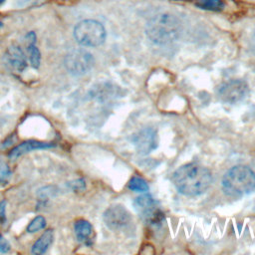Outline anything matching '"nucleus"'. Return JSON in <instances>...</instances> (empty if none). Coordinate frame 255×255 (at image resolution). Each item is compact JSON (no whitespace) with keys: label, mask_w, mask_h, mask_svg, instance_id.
I'll return each instance as SVG.
<instances>
[{"label":"nucleus","mask_w":255,"mask_h":255,"mask_svg":"<svg viewBox=\"0 0 255 255\" xmlns=\"http://www.w3.org/2000/svg\"><path fill=\"white\" fill-rule=\"evenodd\" d=\"M172 182L183 195L197 196L204 193L212 182L210 170L199 163H186L178 167L171 176Z\"/></svg>","instance_id":"obj_1"},{"label":"nucleus","mask_w":255,"mask_h":255,"mask_svg":"<svg viewBox=\"0 0 255 255\" xmlns=\"http://www.w3.org/2000/svg\"><path fill=\"white\" fill-rule=\"evenodd\" d=\"M224 193L232 198H241L255 189V173L243 164L232 166L222 178Z\"/></svg>","instance_id":"obj_3"},{"label":"nucleus","mask_w":255,"mask_h":255,"mask_svg":"<svg viewBox=\"0 0 255 255\" xmlns=\"http://www.w3.org/2000/svg\"><path fill=\"white\" fill-rule=\"evenodd\" d=\"M94 65V58L91 53L83 49L73 50L65 58L67 70L75 76H82L88 73Z\"/></svg>","instance_id":"obj_7"},{"label":"nucleus","mask_w":255,"mask_h":255,"mask_svg":"<svg viewBox=\"0 0 255 255\" xmlns=\"http://www.w3.org/2000/svg\"><path fill=\"white\" fill-rule=\"evenodd\" d=\"M4 1H5V0H0V4H2V3H4Z\"/></svg>","instance_id":"obj_21"},{"label":"nucleus","mask_w":255,"mask_h":255,"mask_svg":"<svg viewBox=\"0 0 255 255\" xmlns=\"http://www.w3.org/2000/svg\"><path fill=\"white\" fill-rule=\"evenodd\" d=\"M11 174L12 172L9 165L6 162L0 160V182H7L11 177Z\"/></svg>","instance_id":"obj_18"},{"label":"nucleus","mask_w":255,"mask_h":255,"mask_svg":"<svg viewBox=\"0 0 255 255\" xmlns=\"http://www.w3.org/2000/svg\"><path fill=\"white\" fill-rule=\"evenodd\" d=\"M74 228H75V233H76L77 239L81 243H83L87 246L92 245V243L94 241L95 234H94L93 226L89 221L80 219L75 222Z\"/></svg>","instance_id":"obj_12"},{"label":"nucleus","mask_w":255,"mask_h":255,"mask_svg":"<svg viewBox=\"0 0 255 255\" xmlns=\"http://www.w3.org/2000/svg\"><path fill=\"white\" fill-rule=\"evenodd\" d=\"M54 238V232L52 229H48L46 230L39 238L38 240L34 243V245L32 246L31 252L32 254L35 255H39V254H43L46 252V250L49 248V246L51 245L52 241Z\"/></svg>","instance_id":"obj_13"},{"label":"nucleus","mask_w":255,"mask_h":255,"mask_svg":"<svg viewBox=\"0 0 255 255\" xmlns=\"http://www.w3.org/2000/svg\"><path fill=\"white\" fill-rule=\"evenodd\" d=\"M46 226V219L39 215V216H36L30 223L29 225L27 226V231L29 233H33V232H37V231H40L42 229H44Z\"/></svg>","instance_id":"obj_17"},{"label":"nucleus","mask_w":255,"mask_h":255,"mask_svg":"<svg viewBox=\"0 0 255 255\" xmlns=\"http://www.w3.org/2000/svg\"><path fill=\"white\" fill-rule=\"evenodd\" d=\"M27 50L29 53V60L32 67L37 69L40 66V62H41V54L39 49L36 47L35 43H33V44L27 45Z\"/></svg>","instance_id":"obj_16"},{"label":"nucleus","mask_w":255,"mask_h":255,"mask_svg":"<svg viewBox=\"0 0 255 255\" xmlns=\"http://www.w3.org/2000/svg\"><path fill=\"white\" fill-rule=\"evenodd\" d=\"M76 41L86 47H97L106 39L105 27L96 20H84L79 22L74 29Z\"/></svg>","instance_id":"obj_4"},{"label":"nucleus","mask_w":255,"mask_h":255,"mask_svg":"<svg viewBox=\"0 0 255 255\" xmlns=\"http://www.w3.org/2000/svg\"><path fill=\"white\" fill-rule=\"evenodd\" d=\"M249 92L248 85L243 80H230L223 83L217 91L218 99L228 105H234L245 99Z\"/></svg>","instance_id":"obj_5"},{"label":"nucleus","mask_w":255,"mask_h":255,"mask_svg":"<svg viewBox=\"0 0 255 255\" xmlns=\"http://www.w3.org/2000/svg\"><path fill=\"white\" fill-rule=\"evenodd\" d=\"M131 141L138 153L148 154L157 147V131L152 128H143L132 135Z\"/></svg>","instance_id":"obj_9"},{"label":"nucleus","mask_w":255,"mask_h":255,"mask_svg":"<svg viewBox=\"0 0 255 255\" xmlns=\"http://www.w3.org/2000/svg\"><path fill=\"white\" fill-rule=\"evenodd\" d=\"M103 219L107 227L115 231L128 227L132 221L128 210L121 204H114L107 208L104 212Z\"/></svg>","instance_id":"obj_8"},{"label":"nucleus","mask_w":255,"mask_h":255,"mask_svg":"<svg viewBox=\"0 0 255 255\" xmlns=\"http://www.w3.org/2000/svg\"><path fill=\"white\" fill-rule=\"evenodd\" d=\"M128 188L136 192H145L148 190V185L143 178L133 176L128 182Z\"/></svg>","instance_id":"obj_15"},{"label":"nucleus","mask_w":255,"mask_h":255,"mask_svg":"<svg viewBox=\"0 0 255 255\" xmlns=\"http://www.w3.org/2000/svg\"><path fill=\"white\" fill-rule=\"evenodd\" d=\"M195 5L200 9L209 11H221L224 8L222 0H196Z\"/></svg>","instance_id":"obj_14"},{"label":"nucleus","mask_w":255,"mask_h":255,"mask_svg":"<svg viewBox=\"0 0 255 255\" xmlns=\"http://www.w3.org/2000/svg\"><path fill=\"white\" fill-rule=\"evenodd\" d=\"M5 60L7 65L16 72H23L27 67V59L24 52L19 46H10L5 53Z\"/></svg>","instance_id":"obj_10"},{"label":"nucleus","mask_w":255,"mask_h":255,"mask_svg":"<svg viewBox=\"0 0 255 255\" xmlns=\"http://www.w3.org/2000/svg\"><path fill=\"white\" fill-rule=\"evenodd\" d=\"M10 250V245L8 241L0 234V251L1 252H7Z\"/></svg>","instance_id":"obj_20"},{"label":"nucleus","mask_w":255,"mask_h":255,"mask_svg":"<svg viewBox=\"0 0 255 255\" xmlns=\"http://www.w3.org/2000/svg\"><path fill=\"white\" fill-rule=\"evenodd\" d=\"M180 33V22L176 16L161 12L152 16L145 25L147 38L156 45H166L174 42Z\"/></svg>","instance_id":"obj_2"},{"label":"nucleus","mask_w":255,"mask_h":255,"mask_svg":"<svg viewBox=\"0 0 255 255\" xmlns=\"http://www.w3.org/2000/svg\"><path fill=\"white\" fill-rule=\"evenodd\" d=\"M6 201L2 200L0 202V222L4 223L6 221Z\"/></svg>","instance_id":"obj_19"},{"label":"nucleus","mask_w":255,"mask_h":255,"mask_svg":"<svg viewBox=\"0 0 255 255\" xmlns=\"http://www.w3.org/2000/svg\"><path fill=\"white\" fill-rule=\"evenodd\" d=\"M133 206L136 212L150 224L159 223L163 219V213L159 208L158 202L150 194L136 197L133 201Z\"/></svg>","instance_id":"obj_6"},{"label":"nucleus","mask_w":255,"mask_h":255,"mask_svg":"<svg viewBox=\"0 0 255 255\" xmlns=\"http://www.w3.org/2000/svg\"><path fill=\"white\" fill-rule=\"evenodd\" d=\"M54 144L50 142H43V141H37V140H26L15 146L11 151L9 152V156L11 158H17L20 155L27 153L29 151L35 150V149H44V148H50L53 147Z\"/></svg>","instance_id":"obj_11"}]
</instances>
